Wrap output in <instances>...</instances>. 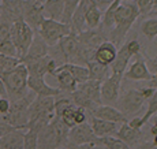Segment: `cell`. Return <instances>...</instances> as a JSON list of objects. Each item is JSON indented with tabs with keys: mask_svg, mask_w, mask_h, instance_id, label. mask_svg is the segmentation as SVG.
Instances as JSON below:
<instances>
[{
	"mask_svg": "<svg viewBox=\"0 0 157 149\" xmlns=\"http://www.w3.org/2000/svg\"><path fill=\"white\" fill-rule=\"evenodd\" d=\"M66 148H68V149H107L102 144H83V145L67 144Z\"/></svg>",
	"mask_w": 157,
	"mask_h": 149,
	"instance_id": "39",
	"label": "cell"
},
{
	"mask_svg": "<svg viewBox=\"0 0 157 149\" xmlns=\"http://www.w3.org/2000/svg\"><path fill=\"white\" fill-rule=\"evenodd\" d=\"M128 124L131 127H134V129H138V130H141L145 126L144 122H142V119H141L140 116H132L131 119H128Z\"/></svg>",
	"mask_w": 157,
	"mask_h": 149,
	"instance_id": "45",
	"label": "cell"
},
{
	"mask_svg": "<svg viewBox=\"0 0 157 149\" xmlns=\"http://www.w3.org/2000/svg\"><path fill=\"white\" fill-rule=\"evenodd\" d=\"M124 45L127 47L128 52L132 55V56H137L138 53H141V44L137 38H131L127 42H124Z\"/></svg>",
	"mask_w": 157,
	"mask_h": 149,
	"instance_id": "38",
	"label": "cell"
},
{
	"mask_svg": "<svg viewBox=\"0 0 157 149\" xmlns=\"http://www.w3.org/2000/svg\"><path fill=\"white\" fill-rule=\"evenodd\" d=\"M2 97H8V96H7V89H6L4 82L0 78V99H2Z\"/></svg>",
	"mask_w": 157,
	"mask_h": 149,
	"instance_id": "49",
	"label": "cell"
},
{
	"mask_svg": "<svg viewBox=\"0 0 157 149\" xmlns=\"http://www.w3.org/2000/svg\"><path fill=\"white\" fill-rule=\"evenodd\" d=\"M149 15H153V17H157V8H155V10H153V13H150Z\"/></svg>",
	"mask_w": 157,
	"mask_h": 149,
	"instance_id": "53",
	"label": "cell"
},
{
	"mask_svg": "<svg viewBox=\"0 0 157 149\" xmlns=\"http://www.w3.org/2000/svg\"><path fill=\"white\" fill-rule=\"evenodd\" d=\"M52 77H55V80L57 81V86L64 93H71V92H74V90H77L78 82L75 81V78L72 77L66 69H63L62 66H59V67L56 69V71L52 74Z\"/></svg>",
	"mask_w": 157,
	"mask_h": 149,
	"instance_id": "21",
	"label": "cell"
},
{
	"mask_svg": "<svg viewBox=\"0 0 157 149\" xmlns=\"http://www.w3.org/2000/svg\"><path fill=\"white\" fill-rule=\"evenodd\" d=\"M120 2L123 3V2H134V0H120Z\"/></svg>",
	"mask_w": 157,
	"mask_h": 149,
	"instance_id": "57",
	"label": "cell"
},
{
	"mask_svg": "<svg viewBox=\"0 0 157 149\" xmlns=\"http://www.w3.org/2000/svg\"><path fill=\"white\" fill-rule=\"evenodd\" d=\"M141 32L149 41H153L157 37V17H150L144 19L141 23Z\"/></svg>",
	"mask_w": 157,
	"mask_h": 149,
	"instance_id": "31",
	"label": "cell"
},
{
	"mask_svg": "<svg viewBox=\"0 0 157 149\" xmlns=\"http://www.w3.org/2000/svg\"><path fill=\"white\" fill-rule=\"evenodd\" d=\"M68 96H70V99L72 100V103H74L77 107L85 109V111H89L90 114H92V112L98 107V105L96 104L94 101H92V100H90L89 97H87L81 89H78V88H77V90L68 93Z\"/></svg>",
	"mask_w": 157,
	"mask_h": 149,
	"instance_id": "26",
	"label": "cell"
},
{
	"mask_svg": "<svg viewBox=\"0 0 157 149\" xmlns=\"http://www.w3.org/2000/svg\"><path fill=\"white\" fill-rule=\"evenodd\" d=\"M135 6L138 7L141 15H149L155 8V2L153 0H134Z\"/></svg>",
	"mask_w": 157,
	"mask_h": 149,
	"instance_id": "37",
	"label": "cell"
},
{
	"mask_svg": "<svg viewBox=\"0 0 157 149\" xmlns=\"http://www.w3.org/2000/svg\"><path fill=\"white\" fill-rule=\"evenodd\" d=\"M115 137H117L119 139H122L123 142H126V144L130 145L131 148L137 147V145H140L141 142H144V141H147V135H145L142 129L141 130L134 129V127L130 126L128 122L122 123V126L117 129Z\"/></svg>",
	"mask_w": 157,
	"mask_h": 149,
	"instance_id": "14",
	"label": "cell"
},
{
	"mask_svg": "<svg viewBox=\"0 0 157 149\" xmlns=\"http://www.w3.org/2000/svg\"><path fill=\"white\" fill-rule=\"evenodd\" d=\"M134 149H157V147L155 144H153L152 141H144V142H141L140 145H137V147H134Z\"/></svg>",
	"mask_w": 157,
	"mask_h": 149,
	"instance_id": "47",
	"label": "cell"
},
{
	"mask_svg": "<svg viewBox=\"0 0 157 149\" xmlns=\"http://www.w3.org/2000/svg\"><path fill=\"white\" fill-rule=\"evenodd\" d=\"M86 120H87V114H86V111H85V109H82V108L78 107L77 111H75V114H74V122H75V124L85 123Z\"/></svg>",
	"mask_w": 157,
	"mask_h": 149,
	"instance_id": "40",
	"label": "cell"
},
{
	"mask_svg": "<svg viewBox=\"0 0 157 149\" xmlns=\"http://www.w3.org/2000/svg\"><path fill=\"white\" fill-rule=\"evenodd\" d=\"M63 69H66L68 73L75 78V81L78 84L86 82L87 80H90L89 77V69L86 66H81V65H75V63H64L62 65Z\"/></svg>",
	"mask_w": 157,
	"mask_h": 149,
	"instance_id": "29",
	"label": "cell"
},
{
	"mask_svg": "<svg viewBox=\"0 0 157 149\" xmlns=\"http://www.w3.org/2000/svg\"><path fill=\"white\" fill-rule=\"evenodd\" d=\"M140 92L142 93V96L145 97V100H147L149 97L153 96V93L156 92V89H155V88H152V86H146V88H140Z\"/></svg>",
	"mask_w": 157,
	"mask_h": 149,
	"instance_id": "46",
	"label": "cell"
},
{
	"mask_svg": "<svg viewBox=\"0 0 157 149\" xmlns=\"http://www.w3.org/2000/svg\"><path fill=\"white\" fill-rule=\"evenodd\" d=\"M89 69V77L90 80H96V81H104L105 78H108L111 75V66H105L101 63L92 60L87 63L86 66Z\"/></svg>",
	"mask_w": 157,
	"mask_h": 149,
	"instance_id": "27",
	"label": "cell"
},
{
	"mask_svg": "<svg viewBox=\"0 0 157 149\" xmlns=\"http://www.w3.org/2000/svg\"><path fill=\"white\" fill-rule=\"evenodd\" d=\"M37 33L43 37V40L47 42L49 47H53V45H56L63 37L70 34L71 25L63 23L56 19H51V18H45Z\"/></svg>",
	"mask_w": 157,
	"mask_h": 149,
	"instance_id": "6",
	"label": "cell"
},
{
	"mask_svg": "<svg viewBox=\"0 0 157 149\" xmlns=\"http://www.w3.org/2000/svg\"><path fill=\"white\" fill-rule=\"evenodd\" d=\"M49 45L47 44L43 37H41L38 33L34 34V38H33V42L32 45L29 47V51L25 56L21 59L22 63H26V62H30V60H34V59H38V57H43V56H47L49 55Z\"/></svg>",
	"mask_w": 157,
	"mask_h": 149,
	"instance_id": "19",
	"label": "cell"
},
{
	"mask_svg": "<svg viewBox=\"0 0 157 149\" xmlns=\"http://www.w3.org/2000/svg\"><path fill=\"white\" fill-rule=\"evenodd\" d=\"M3 4H6V3H13V2H18V0H2Z\"/></svg>",
	"mask_w": 157,
	"mask_h": 149,
	"instance_id": "52",
	"label": "cell"
},
{
	"mask_svg": "<svg viewBox=\"0 0 157 149\" xmlns=\"http://www.w3.org/2000/svg\"><path fill=\"white\" fill-rule=\"evenodd\" d=\"M64 10V0H47L44 3L45 17L51 19L60 21Z\"/></svg>",
	"mask_w": 157,
	"mask_h": 149,
	"instance_id": "28",
	"label": "cell"
},
{
	"mask_svg": "<svg viewBox=\"0 0 157 149\" xmlns=\"http://www.w3.org/2000/svg\"><path fill=\"white\" fill-rule=\"evenodd\" d=\"M94 3L92 0H81L79 4H78L77 10H75L74 15H72V19H71V33H78L83 32L85 30V17L86 13L89 11L90 7H93Z\"/></svg>",
	"mask_w": 157,
	"mask_h": 149,
	"instance_id": "18",
	"label": "cell"
},
{
	"mask_svg": "<svg viewBox=\"0 0 157 149\" xmlns=\"http://www.w3.org/2000/svg\"><path fill=\"white\" fill-rule=\"evenodd\" d=\"M140 10L132 2H123L117 6L115 11V25L109 33L108 40L112 41L116 47H122L124 44V38L130 32L131 26L140 17Z\"/></svg>",
	"mask_w": 157,
	"mask_h": 149,
	"instance_id": "1",
	"label": "cell"
},
{
	"mask_svg": "<svg viewBox=\"0 0 157 149\" xmlns=\"http://www.w3.org/2000/svg\"><path fill=\"white\" fill-rule=\"evenodd\" d=\"M68 133L70 127L55 115L51 123L38 131V149H57L66 147L68 144Z\"/></svg>",
	"mask_w": 157,
	"mask_h": 149,
	"instance_id": "3",
	"label": "cell"
},
{
	"mask_svg": "<svg viewBox=\"0 0 157 149\" xmlns=\"http://www.w3.org/2000/svg\"><path fill=\"white\" fill-rule=\"evenodd\" d=\"M147 86H152V88H155V89H157V73L153 74L152 80L147 81Z\"/></svg>",
	"mask_w": 157,
	"mask_h": 149,
	"instance_id": "50",
	"label": "cell"
},
{
	"mask_svg": "<svg viewBox=\"0 0 157 149\" xmlns=\"http://www.w3.org/2000/svg\"><path fill=\"white\" fill-rule=\"evenodd\" d=\"M153 2H155V8H157V0H153ZM155 8H153V10H155Z\"/></svg>",
	"mask_w": 157,
	"mask_h": 149,
	"instance_id": "56",
	"label": "cell"
},
{
	"mask_svg": "<svg viewBox=\"0 0 157 149\" xmlns=\"http://www.w3.org/2000/svg\"><path fill=\"white\" fill-rule=\"evenodd\" d=\"M68 144L72 145H83V144H102L101 138L97 137L93 131L90 123L75 124L70 129L68 133Z\"/></svg>",
	"mask_w": 157,
	"mask_h": 149,
	"instance_id": "10",
	"label": "cell"
},
{
	"mask_svg": "<svg viewBox=\"0 0 157 149\" xmlns=\"http://www.w3.org/2000/svg\"><path fill=\"white\" fill-rule=\"evenodd\" d=\"M77 38L79 41V44L83 45V47L97 49L102 42L108 40V36L105 34V32L102 29H98L97 27V29H87V30L78 33Z\"/></svg>",
	"mask_w": 157,
	"mask_h": 149,
	"instance_id": "15",
	"label": "cell"
},
{
	"mask_svg": "<svg viewBox=\"0 0 157 149\" xmlns=\"http://www.w3.org/2000/svg\"><path fill=\"white\" fill-rule=\"evenodd\" d=\"M28 88H29V90H32V92L36 93L37 96L57 97V96H60V95L64 93L59 86L53 88V86H51V85H48L47 82H45L44 77H32V75H29Z\"/></svg>",
	"mask_w": 157,
	"mask_h": 149,
	"instance_id": "16",
	"label": "cell"
},
{
	"mask_svg": "<svg viewBox=\"0 0 157 149\" xmlns=\"http://www.w3.org/2000/svg\"><path fill=\"white\" fill-rule=\"evenodd\" d=\"M25 65L28 67L29 75H32V77H45L47 74L52 75L56 71V69L59 67V63L51 55L30 60V62H26Z\"/></svg>",
	"mask_w": 157,
	"mask_h": 149,
	"instance_id": "11",
	"label": "cell"
},
{
	"mask_svg": "<svg viewBox=\"0 0 157 149\" xmlns=\"http://www.w3.org/2000/svg\"><path fill=\"white\" fill-rule=\"evenodd\" d=\"M55 99L53 96H36L29 107L28 129L40 131L55 118Z\"/></svg>",
	"mask_w": 157,
	"mask_h": 149,
	"instance_id": "2",
	"label": "cell"
},
{
	"mask_svg": "<svg viewBox=\"0 0 157 149\" xmlns=\"http://www.w3.org/2000/svg\"><path fill=\"white\" fill-rule=\"evenodd\" d=\"M146 101H147V109H146V112H145L144 116H141L144 124H146L147 122H149L150 118L157 114V89H156V92L153 93V96L149 97Z\"/></svg>",
	"mask_w": 157,
	"mask_h": 149,
	"instance_id": "34",
	"label": "cell"
},
{
	"mask_svg": "<svg viewBox=\"0 0 157 149\" xmlns=\"http://www.w3.org/2000/svg\"><path fill=\"white\" fill-rule=\"evenodd\" d=\"M2 10H3V2L0 0V15H2Z\"/></svg>",
	"mask_w": 157,
	"mask_h": 149,
	"instance_id": "54",
	"label": "cell"
},
{
	"mask_svg": "<svg viewBox=\"0 0 157 149\" xmlns=\"http://www.w3.org/2000/svg\"><path fill=\"white\" fill-rule=\"evenodd\" d=\"M149 120H152V126H150V130H149V134L150 137H153L155 134H157V114L153 115Z\"/></svg>",
	"mask_w": 157,
	"mask_h": 149,
	"instance_id": "48",
	"label": "cell"
},
{
	"mask_svg": "<svg viewBox=\"0 0 157 149\" xmlns=\"http://www.w3.org/2000/svg\"><path fill=\"white\" fill-rule=\"evenodd\" d=\"M13 130H15L13 126H11L8 122H6L4 119H3L2 116H0V138H2L3 135H6L7 133L13 131Z\"/></svg>",
	"mask_w": 157,
	"mask_h": 149,
	"instance_id": "42",
	"label": "cell"
},
{
	"mask_svg": "<svg viewBox=\"0 0 157 149\" xmlns=\"http://www.w3.org/2000/svg\"><path fill=\"white\" fill-rule=\"evenodd\" d=\"M22 15H23V21L34 30V33L38 32L41 23L47 18L44 11V4L38 2H33V0H23Z\"/></svg>",
	"mask_w": 157,
	"mask_h": 149,
	"instance_id": "9",
	"label": "cell"
},
{
	"mask_svg": "<svg viewBox=\"0 0 157 149\" xmlns=\"http://www.w3.org/2000/svg\"><path fill=\"white\" fill-rule=\"evenodd\" d=\"M0 78L4 82L6 89H7V96L11 101L22 99L29 93V88H28L29 71L25 63L21 62L13 70L0 74Z\"/></svg>",
	"mask_w": 157,
	"mask_h": 149,
	"instance_id": "4",
	"label": "cell"
},
{
	"mask_svg": "<svg viewBox=\"0 0 157 149\" xmlns=\"http://www.w3.org/2000/svg\"><path fill=\"white\" fill-rule=\"evenodd\" d=\"M38 133L34 130L28 129L25 133V139H23V149H38V141H37Z\"/></svg>",
	"mask_w": 157,
	"mask_h": 149,
	"instance_id": "36",
	"label": "cell"
},
{
	"mask_svg": "<svg viewBox=\"0 0 157 149\" xmlns=\"http://www.w3.org/2000/svg\"><path fill=\"white\" fill-rule=\"evenodd\" d=\"M25 130L15 129L0 138V149H23Z\"/></svg>",
	"mask_w": 157,
	"mask_h": 149,
	"instance_id": "23",
	"label": "cell"
},
{
	"mask_svg": "<svg viewBox=\"0 0 157 149\" xmlns=\"http://www.w3.org/2000/svg\"><path fill=\"white\" fill-rule=\"evenodd\" d=\"M145 101L146 100L140 92V89H130L123 96H119L117 101L115 103V107L127 118L135 116L142 109Z\"/></svg>",
	"mask_w": 157,
	"mask_h": 149,
	"instance_id": "8",
	"label": "cell"
},
{
	"mask_svg": "<svg viewBox=\"0 0 157 149\" xmlns=\"http://www.w3.org/2000/svg\"><path fill=\"white\" fill-rule=\"evenodd\" d=\"M152 142H153V144H155L156 147H157V134H155V135L152 137Z\"/></svg>",
	"mask_w": 157,
	"mask_h": 149,
	"instance_id": "51",
	"label": "cell"
},
{
	"mask_svg": "<svg viewBox=\"0 0 157 149\" xmlns=\"http://www.w3.org/2000/svg\"><path fill=\"white\" fill-rule=\"evenodd\" d=\"M117 47L113 44L112 41L107 40L104 41L100 47L96 49L94 53V60L101 65L105 66H111L113 63V60L116 59V55H117Z\"/></svg>",
	"mask_w": 157,
	"mask_h": 149,
	"instance_id": "20",
	"label": "cell"
},
{
	"mask_svg": "<svg viewBox=\"0 0 157 149\" xmlns=\"http://www.w3.org/2000/svg\"><path fill=\"white\" fill-rule=\"evenodd\" d=\"M10 107H11V100L8 97H2L0 99V116L7 114L10 111Z\"/></svg>",
	"mask_w": 157,
	"mask_h": 149,
	"instance_id": "41",
	"label": "cell"
},
{
	"mask_svg": "<svg viewBox=\"0 0 157 149\" xmlns=\"http://www.w3.org/2000/svg\"><path fill=\"white\" fill-rule=\"evenodd\" d=\"M36 93L32 90L22 99H18L15 101H11L10 111L6 115H3V119L8 122L14 129H21V130H28V123H29V107L36 99Z\"/></svg>",
	"mask_w": 157,
	"mask_h": 149,
	"instance_id": "5",
	"label": "cell"
},
{
	"mask_svg": "<svg viewBox=\"0 0 157 149\" xmlns=\"http://www.w3.org/2000/svg\"><path fill=\"white\" fill-rule=\"evenodd\" d=\"M153 77L152 71L146 65V60L142 56V53H138L135 56V60L130 65V67L124 71L123 78L130 81H150Z\"/></svg>",
	"mask_w": 157,
	"mask_h": 149,
	"instance_id": "13",
	"label": "cell"
},
{
	"mask_svg": "<svg viewBox=\"0 0 157 149\" xmlns=\"http://www.w3.org/2000/svg\"><path fill=\"white\" fill-rule=\"evenodd\" d=\"M34 30L30 27L23 19H19L13 23L11 27V40L18 49V57L19 60L28 53L29 47L32 45L34 38Z\"/></svg>",
	"mask_w": 157,
	"mask_h": 149,
	"instance_id": "7",
	"label": "cell"
},
{
	"mask_svg": "<svg viewBox=\"0 0 157 149\" xmlns=\"http://www.w3.org/2000/svg\"><path fill=\"white\" fill-rule=\"evenodd\" d=\"M78 89H81L92 101H94L97 105L102 104L101 100V81L87 80L86 82L78 84Z\"/></svg>",
	"mask_w": 157,
	"mask_h": 149,
	"instance_id": "24",
	"label": "cell"
},
{
	"mask_svg": "<svg viewBox=\"0 0 157 149\" xmlns=\"http://www.w3.org/2000/svg\"><path fill=\"white\" fill-rule=\"evenodd\" d=\"M0 53L6 55V56L18 57V49L11 38H7V40L0 42ZM18 59H19V57H18Z\"/></svg>",
	"mask_w": 157,
	"mask_h": 149,
	"instance_id": "35",
	"label": "cell"
},
{
	"mask_svg": "<svg viewBox=\"0 0 157 149\" xmlns=\"http://www.w3.org/2000/svg\"><path fill=\"white\" fill-rule=\"evenodd\" d=\"M101 142L107 149H134L126 144V142H123L122 139H119L117 137H113V135L101 137Z\"/></svg>",
	"mask_w": 157,
	"mask_h": 149,
	"instance_id": "33",
	"label": "cell"
},
{
	"mask_svg": "<svg viewBox=\"0 0 157 149\" xmlns=\"http://www.w3.org/2000/svg\"><path fill=\"white\" fill-rule=\"evenodd\" d=\"M93 3H94V6L97 8H100V10L102 11V13H104L105 10H107L108 7H109L111 4H112L113 3V0H92Z\"/></svg>",
	"mask_w": 157,
	"mask_h": 149,
	"instance_id": "43",
	"label": "cell"
},
{
	"mask_svg": "<svg viewBox=\"0 0 157 149\" xmlns=\"http://www.w3.org/2000/svg\"><path fill=\"white\" fill-rule=\"evenodd\" d=\"M131 57H132V55L128 52L127 47L123 44L122 47H120V49L117 51L116 59H115L113 63L111 65V73H112V74L123 75V74H124V71L128 67V62H130V59H131Z\"/></svg>",
	"mask_w": 157,
	"mask_h": 149,
	"instance_id": "25",
	"label": "cell"
},
{
	"mask_svg": "<svg viewBox=\"0 0 157 149\" xmlns=\"http://www.w3.org/2000/svg\"><path fill=\"white\" fill-rule=\"evenodd\" d=\"M102 11L100 8H97L96 6L89 8V11L86 13L85 17V25L87 29H97L101 25V19H102Z\"/></svg>",
	"mask_w": 157,
	"mask_h": 149,
	"instance_id": "30",
	"label": "cell"
},
{
	"mask_svg": "<svg viewBox=\"0 0 157 149\" xmlns=\"http://www.w3.org/2000/svg\"><path fill=\"white\" fill-rule=\"evenodd\" d=\"M90 115L96 118H100V119H104V120L115 122V123H127L128 122V118L126 115H123L115 105H109V104L98 105Z\"/></svg>",
	"mask_w": 157,
	"mask_h": 149,
	"instance_id": "17",
	"label": "cell"
},
{
	"mask_svg": "<svg viewBox=\"0 0 157 149\" xmlns=\"http://www.w3.org/2000/svg\"><path fill=\"white\" fill-rule=\"evenodd\" d=\"M79 2L81 0H64V10H63V15H62L60 22L67 23V25H71L72 15H74L75 10H77Z\"/></svg>",
	"mask_w": 157,
	"mask_h": 149,
	"instance_id": "32",
	"label": "cell"
},
{
	"mask_svg": "<svg viewBox=\"0 0 157 149\" xmlns=\"http://www.w3.org/2000/svg\"><path fill=\"white\" fill-rule=\"evenodd\" d=\"M57 149H68V148H66V147H62V148H57Z\"/></svg>",
	"mask_w": 157,
	"mask_h": 149,
	"instance_id": "58",
	"label": "cell"
},
{
	"mask_svg": "<svg viewBox=\"0 0 157 149\" xmlns=\"http://www.w3.org/2000/svg\"><path fill=\"white\" fill-rule=\"evenodd\" d=\"M33 2H38V3H43V4H44V3L47 2V0H33Z\"/></svg>",
	"mask_w": 157,
	"mask_h": 149,
	"instance_id": "55",
	"label": "cell"
},
{
	"mask_svg": "<svg viewBox=\"0 0 157 149\" xmlns=\"http://www.w3.org/2000/svg\"><path fill=\"white\" fill-rule=\"evenodd\" d=\"M145 60H146V65L150 71H152V74L157 73V56L156 57H146V55H145Z\"/></svg>",
	"mask_w": 157,
	"mask_h": 149,
	"instance_id": "44",
	"label": "cell"
},
{
	"mask_svg": "<svg viewBox=\"0 0 157 149\" xmlns=\"http://www.w3.org/2000/svg\"><path fill=\"white\" fill-rule=\"evenodd\" d=\"M90 126H92L93 131L97 137H107V135H113L117 131V123L109 122V120H104L100 118H96L90 115Z\"/></svg>",
	"mask_w": 157,
	"mask_h": 149,
	"instance_id": "22",
	"label": "cell"
},
{
	"mask_svg": "<svg viewBox=\"0 0 157 149\" xmlns=\"http://www.w3.org/2000/svg\"><path fill=\"white\" fill-rule=\"evenodd\" d=\"M123 75L112 74L101 82V100L107 104H115L120 96V86H122Z\"/></svg>",
	"mask_w": 157,
	"mask_h": 149,
	"instance_id": "12",
	"label": "cell"
}]
</instances>
